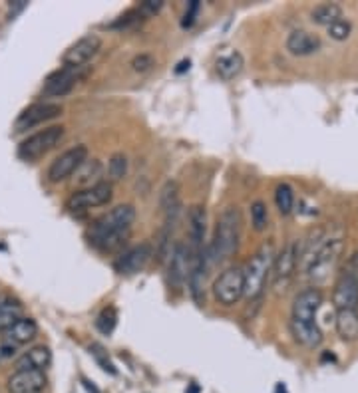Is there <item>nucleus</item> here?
I'll return each mask as SVG.
<instances>
[{
    "label": "nucleus",
    "instance_id": "1",
    "mask_svg": "<svg viewBox=\"0 0 358 393\" xmlns=\"http://www.w3.org/2000/svg\"><path fill=\"white\" fill-rule=\"evenodd\" d=\"M134 220V204H118L110 213L94 220V225L88 231L90 243L104 252H114L123 247V243L128 241Z\"/></svg>",
    "mask_w": 358,
    "mask_h": 393
},
{
    "label": "nucleus",
    "instance_id": "2",
    "mask_svg": "<svg viewBox=\"0 0 358 393\" xmlns=\"http://www.w3.org/2000/svg\"><path fill=\"white\" fill-rule=\"evenodd\" d=\"M323 304V294L318 288H305L295 298L293 304V320H291V330L298 344L305 348H318L323 342V332L316 324V312Z\"/></svg>",
    "mask_w": 358,
    "mask_h": 393
},
{
    "label": "nucleus",
    "instance_id": "3",
    "mask_svg": "<svg viewBox=\"0 0 358 393\" xmlns=\"http://www.w3.org/2000/svg\"><path fill=\"white\" fill-rule=\"evenodd\" d=\"M275 256H277V252H275L273 243H265L251 256V261L247 262V266L243 268V298L255 300V298L261 296V292L265 288V282L271 277Z\"/></svg>",
    "mask_w": 358,
    "mask_h": 393
},
{
    "label": "nucleus",
    "instance_id": "4",
    "mask_svg": "<svg viewBox=\"0 0 358 393\" xmlns=\"http://www.w3.org/2000/svg\"><path fill=\"white\" fill-rule=\"evenodd\" d=\"M239 236H241V215L237 207H227L217 218L215 238L211 245V256L215 261H225L233 252H237Z\"/></svg>",
    "mask_w": 358,
    "mask_h": 393
},
{
    "label": "nucleus",
    "instance_id": "5",
    "mask_svg": "<svg viewBox=\"0 0 358 393\" xmlns=\"http://www.w3.org/2000/svg\"><path fill=\"white\" fill-rule=\"evenodd\" d=\"M343 241L341 238H330V241H325L321 247L314 250L313 254L309 256V262H307V272L313 280H325V278L330 274V270L336 266V262L343 254Z\"/></svg>",
    "mask_w": 358,
    "mask_h": 393
},
{
    "label": "nucleus",
    "instance_id": "6",
    "mask_svg": "<svg viewBox=\"0 0 358 393\" xmlns=\"http://www.w3.org/2000/svg\"><path fill=\"white\" fill-rule=\"evenodd\" d=\"M64 137V128L62 125H52L46 130L38 131L34 135L26 137L20 146H18V157L24 161H36L44 157L50 149L58 146Z\"/></svg>",
    "mask_w": 358,
    "mask_h": 393
},
{
    "label": "nucleus",
    "instance_id": "7",
    "mask_svg": "<svg viewBox=\"0 0 358 393\" xmlns=\"http://www.w3.org/2000/svg\"><path fill=\"white\" fill-rule=\"evenodd\" d=\"M332 302L336 310H357L358 308V254L352 256L350 264L334 284Z\"/></svg>",
    "mask_w": 358,
    "mask_h": 393
},
{
    "label": "nucleus",
    "instance_id": "8",
    "mask_svg": "<svg viewBox=\"0 0 358 393\" xmlns=\"http://www.w3.org/2000/svg\"><path fill=\"white\" fill-rule=\"evenodd\" d=\"M213 296L219 304L233 306L243 298V268L231 266L213 282Z\"/></svg>",
    "mask_w": 358,
    "mask_h": 393
},
{
    "label": "nucleus",
    "instance_id": "9",
    "mask_svg": "<svg viewBox=\"0 0 358 393\" xmlns=\"http://www.w3.org/2000/svg\"><path fill=\"white\" fill-rule=\"evenodd\" d=\"M86 159H88V147H70L68 151H64L62 155H58L56 159L50 163V167H48V181L50 183L66 181L68 177H72L80 169V165Z\"/></svg>",
    "mask_w": 358,
    "mask_h": 393
},
{
    "label": "nucleus",
    "instance_id": "10",
    "mask_svg": "<svg viewBox=\"0 0 358 393\" xmlns=\"http://www.w3.org/2000/svg\"><path fill=\"white\" fill-rule=\"evenodd\" d=\"M110 201H112V185L100 181L94 187L76 191L74 195L68 199L66 209L72 211V213H78V211H86V209H94V207H102Z\"/></svg>",
    "mask_w": 358,
    "mask_h": 393
},
{
    "label": "nucleus",
    "instance_id": "11",
    "mask_svg": "<svg viewBox=\"0 0 358 393\" xmlns=\"http://www.w3.org/2000/svg\"><path fill=\"white\" fill-rule=\"evenodd\" d=\"M102 48V38L98 34H86L80 40H76L62 56L64 66L68 68H82L86 62L94 58Z\"/></svg>",
    "mask_w": 358,
    "mask_h": 393
},
{
    "label": "nucleus",
    "instance_id": "12",
    "mask_svg": "<svg viewBox=\"0 0 358 393\" xmlns=\"http://www.w3.org/2000/svg\"><path fill=\"white\" fill-rule=\"evenodd\" d=\"M62 114V105L60 103H50V102H38L28 105L26 110L20 112V116L16 117L15 130L20 133V131L32 130L34 125L38 123H44V121H50L54 117H58Z\"/></svg>",
    "mask_w": 358,
    "mask_h": 393
},
{
    "label": "nucleus",
    "instance_id": "13",
    "mask_svg": "<svg viewBox=\"0 0 358 393\" xmlns=\"http://www.w3.org/2000/svg\"><path fill=\"white\" fill-rule=\"evenodd\" d=\"M82 68H68V66H64V68H60L56 72H52L48 78H46L44 82V87H42V91H44V96L48 98H62V96H68L74 86L80 82V78H82V72H80Z\"/></svg>",
    "mask_w": 358,
    "mask_h": 393
},
{
    "label": "nucleus",
    "instance_id": "14",
    "mask_svg": "<svg viewBox=\"0 0 358 393\" xmlns=\"http://www.w3.org/2000/svg\"><path fill=\"white\" fill-rule=\"evenodd\" d=\"M187 222H189V243L187 250L191 261L205 254L203 250V241H205V229H207V215L201 204H194L187 213Z\"/></svg>",
    "mask_w": 358,
    "mask_h": 393
},
{
    "label": "nucleus",
    "instance_id": "15",
    "mask_svg": "<svg viewBox=\"0 0 358 393\" xmlns=\"http://www.w3.org/2000/svg\"><path fill=\"white\" fill-rule=\"evenodd\" d=\"M189 270H191V256H189L187 245L178 243L169 252V266H167L169 284L173 288H181L189 280Z\"/></svg>",
    "mask_w": 358,
    "mask_h": 393
},
{
    "label": "nucleus",
    "instance_id": "16",
    "mask_svg": "<svg viewBox=\"0 0 358 393\" xmlns=\"http://www.w3.org/2000/svg\"><path fill=\"white\" fill-rule=\"evenodd\" d=\"M153 256V247L151 243H142L137 247L128 248L116 262V268H118L119 274H137L139 270L146 268V264L149 259Z\"/></svg>",
    "mask_w": 358,
    "mask_h": 393
},
{
    "label": "nucleus",
    "instance_id": "17",
    "mask_svg": "<svg viewBox=\"0 0 358 393\" xmlns=\"http://www.w3.org/2000/svg\"><path fill=\"white\" fill-rule=\"evenodd\" d=\"M6 387L10 393H42L46 387V374L38 369H20L8 378Z\"/></svg>",
    "mask_w": 358,
    "mask_h": 393
},
{
    "label": "nucleus",
    "instance_id": "18",
    "mask_svg": "<svg viewBox=\"0 0 358 393\" xmlns=\"http://www.w3.org/2000/svg\"><path fill=\"white\" fill-rule=\"evenodd\" d=\"M298 261V250L295 243L287 245V247L275 256L273 262V270H271V277H273V284L275 288H281V284H287V280L293 277L295 272V266Z\"/></svg>",
    "mask_w": 358,
    "mask_h": 393
},
{
    "label": "nucleus",
    "instance_id": "19",
    "mask_svg": "<svg viewBox=\"0 0 358 393\" xmlns=\"http://www.w3.org/2000/svg\"><path fill=\"white\" fill-rule=\"evenodd\" d=\"M38 335V324L32 320V318H20L15 322L6 332H2V344H8V346H24L32 342L34 338Z\"/></svg>",
    "mask_w": 358,
    "mask_h": 393
},
{
    "label": "nucleus",
    "instance_id": "20",
    "mask_svg": "<svg viewBox=\"0 0 358 393\" xmlns=\"http://www.w3.org/2000/svg\"><path fill=\"white\" fill-rule=\"evenodd\" d=\"M318 48H321L318 36L307 32V30H295L287 38V50L293 56H311Z\"/></svg>",
    "mask_w": 358,
    "mask_h": 393
},
{
    "label": "nucleus",
    "instance_id": "21",
    "mask_svg": "<svg viewBox=\"0 0 358 393\" xmlns=\"http://www.w3.org/2000/svg\"><path fill=\"white\" fill-rule=\"evenodd\" d=\"M52 364V351L46 346H34L28 351H24L18 360H16V372L20 369H38L44 372L48 365Z\"/></svg>",
    "mask_w": 358,
    "mask_h": 393
},
{
    "label": "nucleus",
    "instance_id": "22",
    "mask_svg": "<svg viewBox=\"0 0 358 393\" xmlns=\"http://www.w3.org/2000/svg\"><path fill=\"white\" fill-rule=\"evenodd\" d=\"M243 66H245V60L241 56V52L231 50V52H227V54H223L221 58L217 60L215 70H217V73H219L221 80L229 82V80L237 78L239 73H241V70H243Z\"/></svg>",
    "mask_w": 358,
    "mask_h": 393
},
{
    "label": "nucleus",
    "instance_id": "23",
    "mask_svg": "<svg viewBox=\"0 0 358 393\" xmlns=\"http://www.w3.org/2000/svg\"><path fill=\"white\" fill-rule=\"evenodd\" d=\"M20 318H22V304L8 294L0 296V334L6 332Z\"/></svg>",
    "mask_w": 358,
    "mask_h": 393
},
{
    "label": "nucleus",
    "instance_id": "24",
    "mask_svg": "<svg viewBox=\"0 0 358 393\" xmlns=\"http://www.w3.org/2000/svg\"><path fill=\"white\" fill-rule=\"evenodd\" d=\"M100 175H102V163L98 159H86L80 169L76 171V185L82 187V189H88V187H94L98 185L100 181Z\"/></svg>",
    "mask_w": 358,
    "mask_h": 393
},
{
    "label": "nucleus",
    "instance_id": "25",
    "mask_svg": "<svg viewBox=\"0 0 358 393\" xmlns=\"http://www.w3.org/2000/svg\"><path fill=\"white\" fill-rule=\"evenodd\" d=\"M336 332L343 340L358 338V312L357 310H339L336 314Z\"/></svg>",
    "mask_w": 358,
    "mask_h": 393
},
{
    "label": "nucleus",
    "instance_id": "26",
    "mask_svg": "<svg viewBox=\"0 0 358 393\" xmlns=\"http://www.w3.org/2000/svg\"><path fill=\"white\" fill-rule=\"evenodd\" d=\"M311 16H313V22H316V24L330 26L332 22L343 18V8L339 4H334V2H323L318 6H314Z\"/></svg>",
    "mask_w": 358,
    "mask_h": 393
},
{
    "label": "nucleus",
    "instance_id": "27",
    "mask_svg": "<svg viewBox=\"0 0 358 393\" xmlns=\"http://www.w3.org/2000/svg\"><path fill=\"white\" fill-rule=\"evenodd\" d=\"M160 207L162 211L167 213L171 209H178L179 207V185L178 181H167L162 189V195H160Z\"/></svg>",
    "mask_w": 358,
    "mask_h": 393
},
{
    "label": "nucleus",
    "instance_id": "28",
    "mask_svg": "<svg viewBox=\"0 0 358 393\" xmlns=\"http://www.w3.org/2000/svg\"><path fill=\"white\" fill-rule=\"evenodd\" d=\"M275 203H277V209L283 213V215H289L295 207V193L291 189V185L287 183H281L277 191H275Z\"/></svg>",
    "mask_w": 358,
    "mask_h": 393
},
{
    "label": "nucleus",
    "instance_id": "29",
    "mask_svg": "<svg viewBox=\"0 0 358 393\" xmlns=\"http://www.w3.org/2000/svg\"><path fill=\"white\" fill-rule=\"evenodd\" d=\"M116 324H118V310H116L114 306L104 308V310L100 312V316L96 318V328L105 335H110L114 332Z\"/></svg>",
    "mask_w": 358,
    "mask_h": 393
},
{
    "label": "nucleus",
    "instance_id": "30",
    "mask_svg": "<svg viewBox=\"0 0 358 393\" xmlns=\"http://www.w3.org/2000/svg\"><path fill=\"white\" fill-rule=\"evenodd\" d=\"M128 173V157L123 153H114L108 163V175L112 181H119Z\"/></svg>",
    "mask_w": 358,
    "mask_h": 393
},
{
    "label": "nucleus",
    "instance_id": "31",
    "mask_svg": "<svg viewBox=\"0 0 358 393\" xmlns=\"http://www.w3.org/2000/svg\"><path fill=\"white\" fill-rule=\"evenodd\" d=\"M268 222V213H267V204L263 201H255L251 204V225H253L255 231H265Z\"/></svg>",
    "mask_w": 358,
    "mask_h": 393
},
{
    "label": "nucleus",
    "instance_id": "32",
    "mask_svg": "<svg viewBox=\"0 0 358 393\" xmlns=\"http://www.w3.org/2000/svg\"><path fill=\"white\" fill-rule=\"evenodd\" d=\"M327 28H328V36H330L332 40H339V42H343V40H346V38L350 36V32H352V24H350L348 20L341 18V20L332 22V24H330V26H327Z\"/></svg>",
    "mask_w": 358,
    "mask_h": 393
},
{
    "label": "nucleus",
    "instance_id": "33",
    "mask_svg": "<svg viewBox=\"0 0 358 393\" xmlns=\"http://www.w3.org/2000/svg\"><path fill=\"white\" fill-rule=\"evenodd\" d=\"M90 353L96 358V362H98V364L102 365V369H104V372H110L112 376H116V374H118V372H116V367H114V364H112V362H110V358H108V351H105L100 344H92V346H90Z\"/></svg>",
    "mask_w": 358,
    "mask_h": 393
},
{
    "label": "nucleus",
    "instance_id": "34",
    "mask_svg": "<svg viewBox=\"0 0 358 393\" xmlns=\"http://www.w3.org/2000/svg\"><path fill=\"white\" fill-rule=\"evenodd\" d=\"M142 20H144V15L139 12V8L137 10H130V12H126L123 16H119V20L112 24V28H128V26H134L137 22H142Z\"/></svg>",
    "mask_w": 358,
    "mask_h": 393
},
{
    "label": "nucleus",
    "instance_id": "35",
    "mask_svg": "<svg viewBox=\"0 0 358 393\" xmlns=\"http://www.w3.org/2000/svg\"><path fill=\"white\" fill-rule=\"evenodd\" d=\"M153 66H155V58L151 54H139L132 60V68L135 72H148Z\"/></svg>",
    "mask_w": 358,
    "mask_h": 393
},
{
    "label": "nucleus",
    "instance_id": "36",
    "mask_svg": "<svg viewBox=\"0 0 358 393\" xmlns=\"http://www.w3.org/2000/svg\"><path fill=\"white\" fill-rule=\"evenodd\" d=\"M199 6H201V4H199L197 0H191V2L187 4V10H185V16H183V22H181L183 28H189V26L194 24L195 16L199 12Z\"/></svg>",
    "mask_w": 358,
    "mask_h": 393
},
{
    "label": "nucleus",
    "instance_id": "37",
    "mask_svg": "<svg viewBox=\"0 0 358 393\" xmlns=\"http://www.w3.org/2000/svg\"><path fill=\"white\" fill-rule=\"evenodd\" d=\"M162 6H164L162 0H144V2L139 4V12L144 16H151L155 15V12H160Z\"/></svg>",
    "mask_w": 358,
    "mask_h": 393
},
{
    "label": "nucleus",
    "instance_id": "38",
    "mask_svg": "<svg viewBox=\"0 0 358 393\" xmlns=\"http://www.w3.org/2000/svg\"><path fill=\"white\" fill-rule=\"evenodd\" d=\"M16 348L15 346H8V344H0V364L8 362L10 358H15Z\"/></svg>",
    "mask_w": 358,
    "mask_h": 393
},
{
    "label": "nucleus",
    "instance_id": "39",
    "mask_svg": "<svg viewBox=\"0 0 358 393\" xmlns=\"http://www.w3.org/2000/svg\"><path fill=\"white\" fill-rule=\"evenodd\" d=\"M185 70H189V60H183V62H179V68H176V72H178V73L185 72Z\"/></svg>",
    "mask_w": 358,
    "mask_h": 393
},
{
    "label": "nucleus",
    "instance_id": "40",
    "mask_svg": "<svg viewBox=\"0 0 358 393\" xmlns=\"http://www.w3.org/2000/svg\"><path fill=\"white\" fill-rule=\"evenodd\" d=\"M84 385H86V390H88V392L100 393V392H98V390H96V387H94V385H90V381H84Z\"/></svg>",
    "mask_w": 358,
    "mask_h": 393
},
{
    "label": "nucleus",
    "instance_id": "41",
    "mask_svg": "<svg viewBox=\"0 0 358 393\" xmlns=\"http://www.w3.org/2000/svg\"><path fill=\"white\" fill-rule=\"evenodd\" d=\"M187 393H199V387H197V385L194 383V385L189 387V392H187Z\"/></svg>",
    "mask_w": 358,
    "mask_h": 393
}]
</instances>
